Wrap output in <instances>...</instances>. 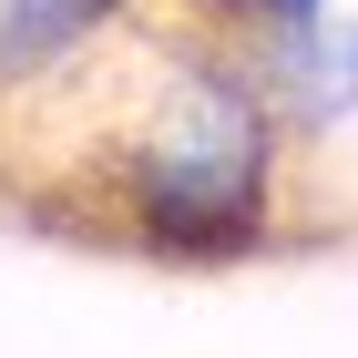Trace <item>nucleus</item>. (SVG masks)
<instances>
[{"mask_svg": "<svg viewBox=\"0 0 358 358\" xmlns=\"http://www.w3.org/2000/svg\"><path fill=\"white\" fill-rule=\"evenodd\" d=\"M287 123L236 41H185L143 72L134 113L103 134L92 205L143 256H246L276 236Z\"/></svg>", "mask_w": 358, "mask_h": 358, "instance_id": "obj_1", "label": "nucleus"}, {"mask_svg": "<svg viewBox=\"0 0 358 358\" xmlns=\"http://www.w3.org/2000/svg\"><path fill=\"white\" fill-rule=\"evenodd\" d=\"M236 10V52L266 83L276 123L297 143H328L358 123V0H225Z\"/></svg>", "mask_w": 358, "mask_h": 358, "instance_id": "obj_2", "label": "nucleus"}, {"mask_svg": "<svg viewBox=\"0 0 358 358\" xmlns=\"http://www.w3.org/2000/svg\"><path fill=\"white\" fill-rule=\"evenodd\" d=\"M123 21H134V0H0V92H31L92 62Z\"/></svg>", "mask_w": 358, "mask_h": 358, "instance_id": "obj_3", "label": "nucleus"}]
</instances>
